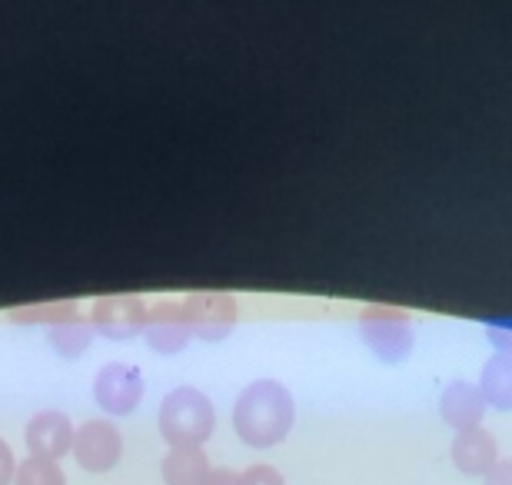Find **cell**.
I'll list each match as a JSON object with an SVG mask.
<instances>
[{
    "label": "cell",
    "mask_w": 512,
    "mask_h": 485,
    "mask_svg": "<svg viewBox=\"0 0 512 485\" xmlns=\"http://www.w3.org/2000/svg\"><path fill=\"white\" fill-rule=\"evenodd\" d=\"M97 406L110 416H130L143 399V376L133 363H107L94 379Z\"/></svg>",
    "instance_id": "5"
},
{
    "label": "cell",
    "mask_w": 512,
    "mask_h": 485,
    "mask_svg": "<svg viewBox=\"0 0 512 485\" xmlns=\"http://www.w3.org/2000/svg\"><path fill=\"white\" fill-rule=\"evenodd\" d=\"M486 485H512V459H499L496 466L486 472Z\"/></svg>",
    "instance_id": "19"
},
{
    "label": "cell",
    "mask_w": 512,
    "mask_h": 485,
    "mask_svg": "<svg viewBox=\"0 0 512 485\" xmlns=\"http://www.w3.org/2000/svg\"><path fill=\"white\" fill-rule=\"evenodd\" d=\"M14 472H17V462H14V452L4 439H0V485H10L14 482Z\"/></svg>",
    "instance_id": "18"
},
{
    "label": "cell",
    "mask_w": 512,
    "mask_h": 485,
    "mask_svg": "<svg viewBox=\"0 0 512 485\" xmlns=\"http://www.w3.org/2000/svg\"><path fill=\"white\" fill-rule=\"evenodd\" d=\"M150 306L140 296H104L90 309V323L107 339H133L147 329Z\"/></svg>",
    "instance_id": "6"
},
{
    "label": "cell",
    "mask_w": 512,
    "mask_h": 485,
    "mask_svg": "<svg viewBox=\"0 0 512 485\" xmlns=\"http://www.w3.org/2000/svg\"><path fill=\"white\" fill-rule=\"evenodd\" d=\"M479 392H483L486 406L499 412H512V356L496 353L483 366V379H479Z\"/></svg>",
    "instance_id": "13"
},
{
    "label": "cell",
    "mask_w": 512,
    "mask_h": 485,
    "mask_svg": "<svg viewBox=\"0 0 512 485\" xmlns=\"http://www.w3.org/2000/svg\"><path fill=\"white\" fill-rule=\"evenodd\" d=\"M360 333L380 363H403L413 353V316L396 306H366L360 313Z\"/></svg>",
    "instance_id": "3"
},
{
    "label": "cell",
    "mask_w": 512,
    "mask_h": 485,
    "mask_svg": "<svg viewBox=\"0 0 512 485\" xmlns=\"http://www.w3.org/2000/svg\"><path fill=\"white\" fill-rule=\"evenodd\" d=\"M217 412L213 402L193 386H177L160 406V436L173 449H200L213 436Z\"/></svg>",
    "instance_id": "2"
},
{
    "label": "cell",
    "mask_w": 512,
    "mask_h": 485,
    "mask_svg": "<svg viewBox=\"0 0 512 485\" xmlns=\"http://www.w3.org/2000/svg\"><path fill=\"white\" fill-rule=\"evenodd\" d=\"M449 456H453L456 469L466 472V476H486L499 462V442L493 432H486L483 426L466 429V432H456Z\"/></svg>",
    "instance_id": "10"
},
{
    "label": "cell",
    "mask_w": 512,
    "mask_h": 485,
    "mask_svg": "<svg viewBox=\"0 0 512 485\" xmlns=\"http://www.w3.org/2000/svg\"><path fill=\"white\" fill-rule=\"evenodd\" d=\"M77 316V306L74 303H50V306H30V309H14L10 319L14 323H47V326H57L64 319Z\"/></svg>",
    "instance_id": "16"
},
{
    "label": "cell",
    "mask_w": 512,
    "mask_h": 485,
    "mask_svg": "<svg viewBox=\"0 0 512 485\" xmlns=\"http://www.w3.org/2000/svg\"><path fill=\"white\" fill-rule=\"evenodd\" d=\"M203 485H240V472L233 469H210V476Z\"/></svg>",
    "instance_id": "21"
},
{
    "label": "cell",
    "mask_w": 512,
    "mask_h": 485,
    "mask_svg": "<svg viewBox=\"0 0 512 485\" xmlns=\"http://www.w3.org/2000/svg\"><path fill=\"white\" fill-rule=\"evenodd\" d=\"M143 336H147L150 349H157V353H163V356L183 353L190 343V336H193L190 323H187V313H183V303H170V299H163V303L150 306Z\"/></svg>",
    "instance_id": "9"
},
{
    "label": "cell",
    "mask_w": 512,
    "mask_h": 485,
    "mask_svg": "<svg viewBox=\"0 0 512 485\" xmlns=\"http://www.w3.org/2000/svg\"><path fill=\"white\" fill-rule=\"evenodd\" d=\"M439 416H443L446 426H453L456 432L466 429H479V422L486 416V399L479 386L473 383H449L443 389V399H439Z\"/></svg>",
    "instance_id": "11"
},
{
    "label": "cell",
    "mask_w": 512,
    "mask_h": 485,
    "mask_svg": "<svg viewBox=\"0 0 512 485\" xmlns=\"http://www.w3.org/2000/svg\"><path fill=\"white\" fill-rule=\"evenodd\" d=\"M486 336H489V343H493L496 349H499V353H503V356H512V333H509V329H486Z\"/></svg>",
    "instance_id": "20"
},
{
    "label": "cell",
    "mask_w": 512,
    "mask_h": 485,
    "mask_svg": "<svg viewBox=\"0 0 512 485\" xmlns=\"http://www.w3.org/2000/svg\"><path fill=\"white\" fill-rule=\"evenodd\" d=\"M74 436L77 429L64 412H37L27 422V449L37 459H64L67 452H74Z\"/></svg>",
    "instance_id": "8"
},
{
    "label": "cell",
    "mask_w": 512,
    "mask_h": 485,
    "mask_svg": "<svg viewBox=\"0 0 512 485\" xmlns=\"http://www.w3.org/2000/svg\"><path fill=\"white\" fill-rule=\"evenodd\" d=\"M210 469L213 466L203 449H173L160 466L167 485H203L210 476Z\"/></svg>",
    "instance_id": "12"
},
{
    "label": "cell",
    "mask_w": 512,
    "mask_h": 485,
    "mask_svg": "<svg viewBox=\"0 0 512 485\" xmlns=\"http://www.w3.org/2000/svg\"><path fill=\"white\" fill-rule=\"evenodd\" d=\"M14 485H67V479H64V472H60L57 462L27 456L14 472Z\"/></svg>",
    "instance_id": "15"
},
{
    "label": "cell",
    "mask_w": 512,
    "mask_h": 485,
    "mask_svg": "<svg viewBox=\"0 0 512 485\" xmlns=\"http://www.w3.org/2000/svg\"><path fill=\"white\" fill-rule=\"evenodd\" d=\"M94 323L84 316H70L64 319V323H57V326H50V346L57 349L64 359H77V356H84L87 353V346H90V339H94Z\"/></svg>",
    "instance_id": "14"
},
{
    "label": "cell",
    "mask_w": 512,
    "mask_h": 485,
    "mask_svg": "<svg viewBox=\"0 0 512 485\" xmlns=\"http://www.w3.org/2000/svg\"><path fill=\"white\" fill-rule=\"evenodd\" d=\"M183 313H187L193 336L217 343V339L230 336V329L237 326V299L223 290H193L183 299Z\"/></svg>",
    "instance_id": "4"
},
{
    "label": "cell",
    "mask_w": 512,
    "mask_h": 485,
    "mask_svg": "<svg viewBox=\"0 0 512 485\" xmlns=\"http://www.w3.org/2000/svg\"><path fill=\"white\" fill-rule=\"evenodd\" d=\"M296 406L290 389L276 379H260L240 392L233 406V429L253 449H270L290 436Z\"/></svg>",
    "instance_id": "1"
},
{
    "label": "cell",
    "mask_w": 512,
    "mask_h": 485,
    "mask_svg": "<svg viewBox=\"0 0 512 485\" xmlns=\"http://www.w3.org/2000/svg\"><path fill=\"white\" fill-rule=\"evenodd\" d=\"M240 485H286V482L273 466H250L247 472H240Z\"/></svg>",
    "instance_id": "17"
},
{
    "label": "cell",
    "mask_w": 512,
    "mask_h": 485,
    "mask_svg": "<svg viewBox=\"0 0 512 485\" xmlns=\"http://www.w3.org/2000/svg\"><path fill=\"white\" fill-rule=\"evenodd\" d=\"M124 456V439L117 426L104 419H90L77 429L74 436V459L87 472H110Z\"/></svg>",
    "instance_id": "7"
}]
</instances>
